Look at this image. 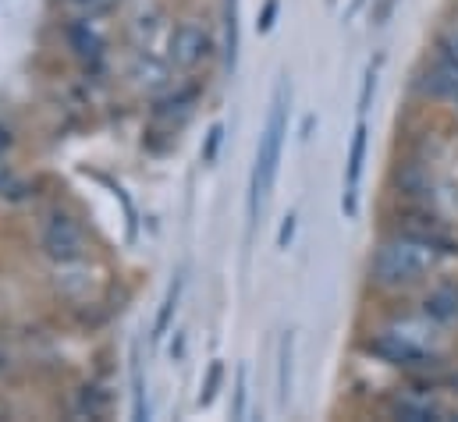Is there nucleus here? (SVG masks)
<instances>
[{
  "label": "nucleus",
  "instance_id": "nucleus-17",
  "mask_svg": "<svg viewBox=\"0 0 458 422\" xmlns=\"http://www.w3.org/2000/svg\"><path fill=\"white\" fill-rule=\"evenodd\" d=\"M79 412L89 416V419H100V416L107 412V394H104L100 387H86L82 398H79Z\"/></svg>",
  "mask_w": 458,
  "mask_h": 422
},
{
  "label": "nucleus",
  "instance_id": "nucleus-12",
  "mask_svg": "<svg viewBox=\"0 0 458 422\" xmlns=\"http://www.w3.org/2000/svg\"><path fill=\"white\" fill-rule=\"evenodd\" d=\"M131 419H149L146 409V380H142V359H139V344L131 348Z\"/></svg>",
  "mask_w": 458,
  "mask_h": 422
},
{
  "label": "nucleus",
  "instance_id": "nucleus-1",
  "mask_svg": "<svg viewBox=\"0 0 458 422\" xmlns=\"http://www.w3.org/2000/svg\"><path fill=\"white\" fill-rule=\"evenodd\" d=\"M288 104H292V86H288V75H281L277 89H274V100L267 110V124L259 131V142H256V160H252V178H249V234L256 231V220L270 199V189L277 181V164H281V149H284V135H288Z\"/></svg>",
  "mask_w": 458,
  "mask_h": 422
},
{
  "label": "nucleus",
  "instance_id": "nucleus-19",
  "mask_svg": "<svg viewBox=\"0 0 458 422\" xmlns=\"http://www.w3.org/2000/svg\"><path fill=\"white\" fill-rule=\"evenodd\" d=\"M245 401H249V369L238 366L234 376V405H231V419H245Z\"/></svg>",
  "mask_w": 458,
  "mask_h": 422
},
{
  "label": "nucleus",
  "instance_id": "nucleus-16",
  "mask_svg": "<svg viewBox=\"0 0 458 422\" xmlns=\"http://www.w3.org/2000/svg\"><path fill=\"white\" fill-rule=\"evenodd\" d=\"M182 277H174V284L167 288V299H164V306H160V313H157V323H153V341H160L164 333H167V326H171V316H174V309H178V299H182Z\"/></svg>",
  "mask_w": 458,
  "mask_h": 422
},
{
  "label": "nucleus",
  "instance_id": "nucleus-25",
  "mask_svg": "<svg viewBox=\"0 0 458 422\" xmlns=\"http://www.w3.org/2000/svg\"><path fill=\"white\" fill-rule=\"evenodd\" d=\"M277 7H281L277 0H267V7H263V21H259V29H263V32L274 25V18H277Z\"/></svg>",
  "mask_w": 458,
  "mask_h": 422
},
{
  "label": "nucleus",
  "instance_id": "nucleus-2",
  "mask_svg": "<svg viewBox=\"0 0 458 422\" xmlns=\"http://www.w3.org/2000/svg\"><path fill=\"white\" fill-rule=\"evenodd\" d=\"M437 256L441 252L434 245H427L423 238H412V234L398 231L394 238L377 245L373 263H369V277H373L377 288H387V291L409 288V284H416V281L434 274Z\"/></svg>",
  "mask_w": 458,
  "mask_h": 422
},
{
  "label": "nucleus",
  "instance_id": "nucleus-21",
  "mask_svg": "<svg viewBox=\"0 0 458 422\" xmlns=\"http://www.w3.org/2000/svg\"><path fill=\"white\" fill-rule=\"evenodd\" d=\"M72 11H79V14H86V18H97V14H104L114 0H64Z\"/></svg>",
  "mask_w": 458,
  "mask_h": 422
},
{
  "label": "nucleus",
  "instance_id": "nucleus-11",
  "mask_svg": "<svg viewBox=\"0 0 458 422\" xmlns=\"http://www.w3.org/2000/svg\"><path fill=\"white\" fill-rule=\"evenodd\" d=\"M68 43H72V50H75L82 61H97L100 50H104V39L97 36V29H93L89 21H75V25L68 29Z\"/></svg>",
  "mask_w": 458,
  "mask_h": 422
},
{
  "label": "nucleus",
  "instance_id": "nucleus-4",
  "mask_svg": "<svg viewBox=\"0 0 458 422\" xmlns=\"http://www.w3.org/2000/svg\"><path fill=\"white\" fill-rule=\"evenodd\" d=\"M210 50H214V39H210V32H207L203 25H196V21H182V25L171 32V39H167V61H171L174 68H182V72H192L199 61L210 57Z\"/></svg>",
  "mask_w": 458,
  "mask_h": 422
},
{
  "label": "nucleus",
  "instance_id": "nucleus-22",
  "mask_svg": "<svg viewBox=\"0 0 458 422\" xmlns=\"http://www.w3.org/2000/svg\"><path fill=\"white\" fill-rule=\"evenodd\" d=\"M441 54H452L458 57V18L445 29V36H441Z\"/></svg>",
  "mask_w": 458,
  "mask_h": 422
},
{
  "label": "nucleus",
  "instance_id": "nucleus-18",
  "mask_svg": "<svg viewBox=\"0 0 458 422\" xmlns=\"http://www.w3.org/2000/svg\"><path fill=\"white\" fill-rule=\"evenodd\" d=\"M221 380H225V362H210L207 369V380H203V391H199V405H210L221 391Z\"/></svg>",
  "mask_w": 458,
  "mask_h": 422
},
{
  "label": "nucleus",
  "instance_id": "nucleus-3",
  "mask_svg": "<svg viewBox=\"0 0 458 422\" xmlns=\"http://www.w3.org/2000/svg\"><path fill=\"white\" fill-rule=\"evenodd\" d=\"M377 359H384L387 366H405V369H427V366H434L437 359L420 344V341H412L409 333H398V330H384V333H377L369 344H366Z\"/></svg>",
  "mask_w": 458,
  "mask_h": 422
},
{
  "label": "nucleus",
  "instance_id": "nucleus-13",
  "mask_svg": "<svg viewBox=\"0 0 458 422\" xmlns=\"http://www.w3.org/2000/svg\"><path fill=\"white\" fill-rule=\"evenodd\" d=\"M192 104H196L192 93H174V97H167V100L157 104V117L160 121H171V124H185L189 114H192Z\"/></svg>",
  "mask_w": 458,
  "mask_h": 422
},
{
  "label": "nucleus",
  "instance_id": "nucleus-15",
  "mask_svg": "<svg viewBox=\"0 0 458 422\" xmlns=\"http://www.w3.org/2000/svg\"><path fill=\"white\" fill-rule=\"evenodd\" d=\"M135 79H139V86H146V89H160V86H167V64H160L157 57H139L135 61V72H131Z\"/></svg>",
  "mask_w": 458,
  "mask_h": 422
},
{
  "label": "nucleus",
  "instance_id": "nucleus-20",
  "mask_svg": "<svg viewBox=\"0 0 458 422\" xmlns=\"http://www.w3.org/2000/svg\"><path fill=\"white\" fill-rule=\"evenodd\" d=\"M377 75H380V57H377V61H369V68H366V75H362V93H359V117H366V110H369L373 89H377Z\"/></svg>",
  "mask_w": 458,
  "mask_h": 422
},
{
  "label": "nucleus",
  "instance_id": "nucleus-8",
  "mask_svg": "<svg viewBox=\"0 0 458 422\" xmlns=\"http://www.w3.org/2000/svg\"><path fill=\"white\" fill-rule=\"evenodd\" d=\"M391 416L394 419H409V422H437L445 419L448 412L430 398V394H398L391 401Z\"/></svg>",
  "mask_w": 458,
  "mask_h": 422
},
{
  "label": "nucleus",
  "instance_id": "nucleus-10",
  "mask_svg": "<svg viewBox=\"0 0 458 422\" xmlns=\"http://www.w3.org/2000/svg\"><path fill=\"white\" fill-rule=\"evenodd\" d=\"M292 373H295V333L284 330L277 344V405L288 409L292 401Z\"/></svg>",
  "mask_w": 458,
  "mask_h": 422
},
{
  "label": "nucleus",
  "instance_id": "nucleus-14",
  "mask_svg": "<svg viewBox=\"0 0 458 422\" xmlns=\"http://www.w3.org/2000/svg\"><path fill=\"white\" fill-rule=\"evenodd\" d=\"M225 64H238V0H225Z\"/></svg>",
  "mask_w": 458,
  "mask_h": 422
},
{
  "label": "nucleus",
  "instance_id": "nucleus-5",
  "mask_svg": "<svg viewBox=\"0 0 458 422\" xmlns=\"http://www.w3.org/2000/svg\"><path fill=\"white\" fill-rule=\"evenodd\" d=\"M43 252H47L50 259H57V263H75V259H82V256H86V234H82V227H79L72 216L54 213V216L47 220V227H43Z\"/></svg>",
  "mask_w": 458,
  "mask_h": 422
},
{
  "label": "nucleus",
  "instance_id": "nucleus-27",
  "mask_svg": "<svg viewBox=\"0 0 458 422\" xmlns=\"http://www.w3.org/2000/svg\"><path fill=\"white\" fill-rule=\"evenodd\" d=\"M7 146H11V131H7V128H4V124H0V153H4V149H7Z\"/></svg>",
  "mask_w": 458,
  "mask_h": 422
},
{
  "label": "nucleus",
  "instance_id": "nucleus-7",
  "mask_svg": "<svg viewBox=\"0 0 458 422\" xmlns=\"http://www.w3.org/2000/svg\"><path fill=\"white\" fill-rule=\"evenodd\" d=\"M434 97L448 100V104H458V57L452 54H441L430 68H427V82H423Z\"/></svg>",
  "mask_w": 458,
  "mask_h": 422
},
{
  "label": "nucleus",
  "instance_id": "nucleus-24",
  "mask_svg": "<svg viewBox=\"0 0 458 422\" xmlns=\"http://www.w3.org/2000/svg\"><path fill=\"white\" fill-rule=\"evenodd\" d=\"M292 234H295V216L288 213V216H284V224H281V234H277V249H288Z\"/></svg>",
  "mask_w": 458,
  "mask_h": 422
},
{
  "label": "nucleus",
  "instance_id": "nucleus-23",
  "mask_svg": "<svg viewBox=\"0 0 458 422\" xmlns=\"http://www.w3.org/2000/svg\"><path fill=\"white\" fill-rule=\"evenodd\" d=\"M221 135H225V128H221V124H214V128H210V135H207V153H203V160H207V164H214V160H217Z\"/></svg>",
  "mask_w": 458,
  "mask_h": 422
},
{
  "label": "nucleus",
  "instance_id": "nucleus-6",
  "mask_svg": "<svg viewBox=\"0 0 458 422\" xmlns=\"http://www.w3.org/2000/svg\"><path fill=\"white\" fill-rule=\"evenodd\" d=\"M366 146H369V128H366V117H359L355 121V131H352V146H348V164H344V192H342L344 216H355L359 213V181H362Z\"/></svg>",
  "mask_w": 458,
  "mask_h": 422
},
{
  "label": "nucleus",
  "instance_id": "nucleus-9",
  "mask_svg": "<svg viewBox=\"0 0 458 422\" xmlns=\"http://www.w3.org/2000/svg\"><path fill=\"white\" fill-rule=\"evenodd\" d=\"M423 316L430 323H441V326L458 323V284H437L423 299Z\"/></svg>",
  "mask_w": 458,
  "mask_h": 422
},
{
  "label": "nucleus",
  "instance_id": "nucleus-26",
  "mask_svg": "<svg viewBox=\"0 0 458 422\" xmlns=\"http://www.w3.org/2000/svg\"><path fill=\"white\" fill-rule=\"evenodd\" d=\"M7 185H11V167H7L4 160H0V192H4Z\"/></svg>",
  "mask_w": 458,
  "mask_h": 422
}]
</instances>
